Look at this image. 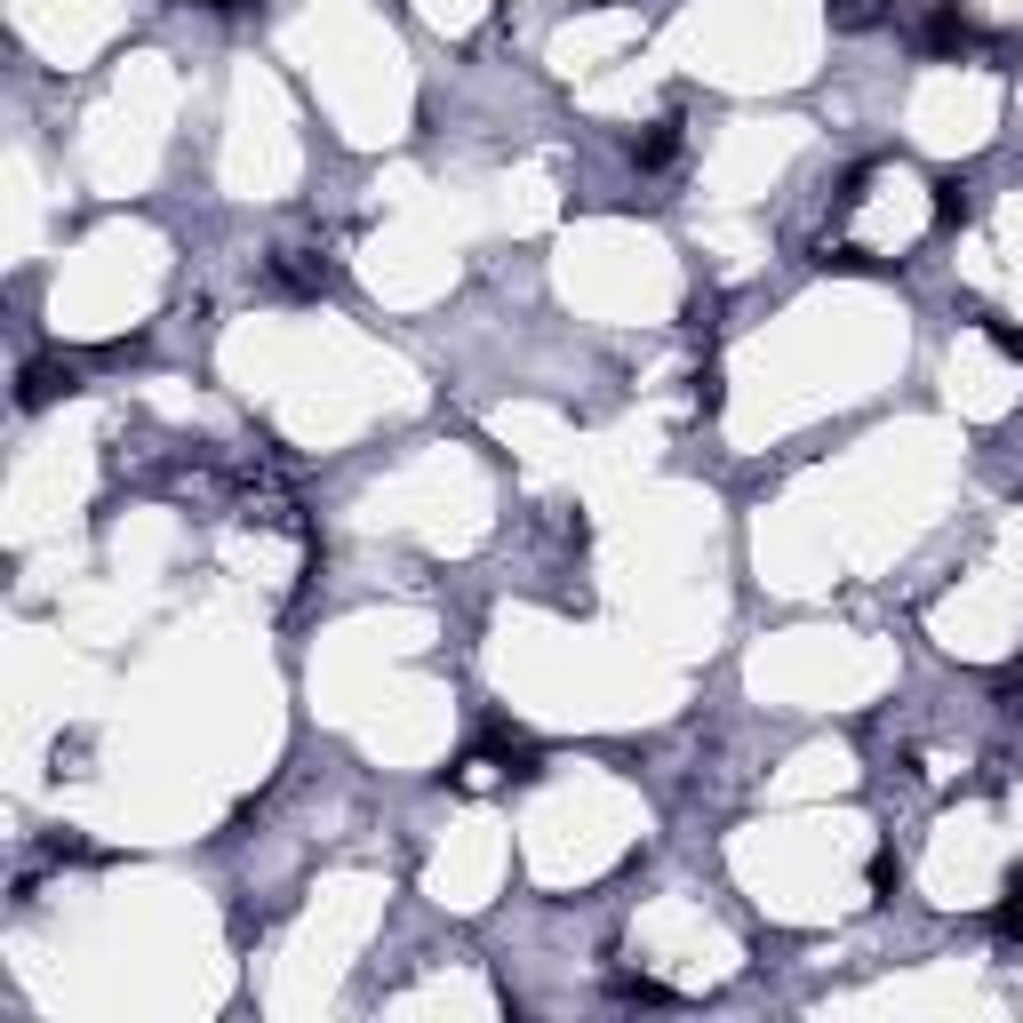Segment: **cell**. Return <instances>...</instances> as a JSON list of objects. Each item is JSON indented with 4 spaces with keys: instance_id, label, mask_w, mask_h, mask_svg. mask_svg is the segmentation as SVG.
<instances>
[{
    "instance_id": "obj_1",
    "label": "cell",
    "mask_w": 1023,
    "mask_h": 1023,
    "mask_svg": "<svg viewBox=\"0 0 1023 1023\" xmlns=\"http://www.w3.org/2000/svg\"><path fill=\"white\" fill-rule=\"evenodd\" d=\"M273 280L296 288V296H320L337 280V264H328V248H273Z\"/></svg>"
},
{
    "instance_id": "obj_2",
    "label": "cell",
    "mask_w": 1023,
    "mask_h": 1023,
    "mask_svg": "<svg viewBox=\"0 0 1023 1023\" xmlns=\"http://www.w3.org/2000/svg\"><path fill=\"white\" fill-rule=\"evenodd\" d=\"M928 41H936V49H983V24H976L968 9H951V0H944V9L928 17Z\"/></svg>"
},
{
    "instance_id": "obj_3",
    "label": "cell",
    "mask_w": 1023,
    "mask_h": 1023,
    "mask_svg": "<svg viewBox=\"0 0 1023 1023\" xmlns=\"http://www.w3.org/2000/svg\"><path fill=\"white\" fill-rule=\"evenodd\" d=\"M672 152H680V120H656V128H648V137L632 145V160H640V169H664V160H672Z\"/></svg>"
},
{
    "instance_id": "obj_4",
    "label": "cell",
    "mask_w": 1023,
    "mask_h": 1023,
    "mask_svg": "<svg viewBox=\"0 0 1023 1023\" xmlns=\"http://www.w3.org/2000/svg\"><path fill=\"white\" fill-rule=\"evenodd\" d=\"M1000 936H1023V872L1008 880V896H1000Z\"/></svg>"
},
{
    "instance_id": "obj_5",
    "label": "cell",
    "mask_w": 1023,
    "mask_h": 1023,
    "mask_svg": "<svg viewBox=\"0 0 1023 1023\" xmlns=\"http://www.w3.org/2000/svg\"><path fill=\"white\" fill-rule=\"evenodd\" d=\"M209 9H241V0H209Z\"/></svg>"
}]
</instances>
